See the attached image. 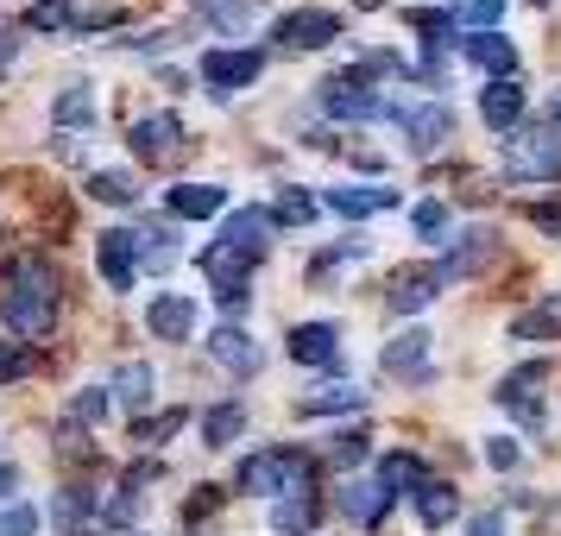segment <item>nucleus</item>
<instances>
[{"mask_svg": "<svg viewBox=\"0 0 561 536\" xmlns=\"http://www.w3.org/2000/svg\"><path fill=\"white\" fill-rule=\"evenodd\" d=\"M240 430H247V404H233V398H228V404H215L203 417V442H208V448H233V442H240Z\"/></svg>", "mask_w": 561, "mask_h": 536, "instance_id": "nucleus-29", "label": "nucleus"}, {"mask_svg": "<svg viewBox=\"0 0 561 536\" xmlns=\"http://www.w3.org/2000/svg\"><path fill=\"white\" fill-rule=\"evenodd\" d=\"M480 121L492 133H517V121H524V89H517V82H485L480 89Z\"/></svg>", "mask_w": 561, "mask_h": 536, "instance_id": "nucleus-20", "label": "nucleus"}, {"mask_svg": "<svg viewBox=\"0 0 561 536\" xmlns=\"http://www.w3.org/2000/svg\"><path fill=\"white\" fill-rule=\"evenodd\" d=\"M32 531H38V511H32V505L0 511V536H32Z\"/></svg>", "mask_w": 561, "mask_h": 536, "instance_id": "nucleus-42", "label": "nucleus"}, {"mask_svg": "<svg viewBox=\"0 0 561 536\" xmlns=\"http://www.w3.org/2000/svg\"><path fill=\"white\" fill-rule=\"evenodd\" d=\"M416 517H423L430 531H448V524L460 517V492L448 480H430L423 492H416Z\"/></svg>", "mask_w": 561, "mask_h": 536, "instance_id": "nucleus-27", "label": "nucleus"}, {"mask_svg": "<svg viewBox=\"0 0 561 536\" xmlns=\"http://www.w3.org/2000/svg\"><path fill=\"white\" fill-rule=\"evenodd\" d=\"M183 423H190V410H158V417H139L133 442H164V435H178Z\"/></svg>", "mask_w": 561, "mask_h": 536, "instance_id": "nucleus-40", "label": "nucleus"}, {"mask_svg": "<svg viewBox=\"0 0 561 536\" xmlns=\"http://www.w3.org/2000/svg\"><path fill=\"white\" fill-rule=\"evenodd\" d=\"M467 57H473L492 82L517 77V52H511V38H499V32H473V38H467Z\"/></svg>", "mask_w": 561, "mask_h": 536, "instance_id": "nucleus-22", "label": "nucleus"}, {"mask_svg": "<svg viewBox=\"0 0 561 536\" xmlns=\"http://www.w3.org/2000/svg\"><path fill=\"white\" fill-rule=\"evenodd\" d=\"M329 208L341 221H366V215L398 208V190H391V183H347V190H329Z\"/></svg>", "mask_w": 561, "mask_h": 536, "instance_id": "nucleus-16", "label": "nucleus"}, {"mask_svg": "<svg viewBox=\"0 0 561 536\" xmlns=\"http://www.w3.org/2000/svg\"><path fill=\"white\" fill-rule=\"evenodd\" d=\"M511 0H455V26H473V32H492L505 20Z\"/></svg>", "mask_w": 561, "mask_h": 536, "instance_id": "nucleus-35", "label": "nucleus"}, {"mask_svg": "<svg viewBox=\"0 0 561 536\" xmlns=\"http://www.w3.org/2000/svg\"><path fill=\"white\" fill-rule=\"evenodd\" d=\"M51 114H57V127H95V121H102V107H95L89 89H64Z\"/></svg>", "mask_w": 561, "mask_h": 536, "instance_id": "nucleus-32", "label": "nucleus"}, {"mask_svg": "<svg viewBox=\"0 0 561 536\" xmlns=\"http://www.w3.org/2000/svg\"><path fill=\"white\" fill-rule=\"evenodd\" d=\"M152 385H158L152 366H146V360H127V366L114 373V385H107V391H114L127 410H146V404H152Z\"/></svg>", "mask_w": 561, "mask_h": 536, "instance_id": "nucleus-28", "label": "nucleus"}, {"mask_svg": "<svg viewBox=\"0 0 561 536\" xmlns=\"http://www.w3.org/2000/svg\"><path fill=\"white\" fill-rule=\"evenodd\" d=\"M290 360L297 366H341V329L334 322H297L290 329Z\"/></svg>", "mask_w": 561, "mask_h": 536, "instance_id": "nucleus-15", "label": "nucleus"}, {"mask_svg": "<svg viewBox=\"0 0 561 536\" xmlns=\"http://www.w3.org/2000/svg\"><path fill=\"white\" fill-rule=\"evenodd\" d=\"M329 455L334 460H341V467H354V460H366V435H334V442H329Z\"/></svg>", "mask_w": 561, "mask_h": 536, "instance_id": "nucleus-45", "label": "nucleus"}, {"mask_svg": "<svg viewBox=\"0 0 561 536\" xmlns=\"http://www.w3.org/2000/svg\"><path fill=\"white\" fill-rule=\"evenodd\" d=\"M536 228H549V233H561V208H536Z\"/></svg>", "mask_w": 561, "mask_h": 536, "instance_id": "nucleus-49", "label": "nucleus"}, {"mask_svg": "<svg viewBox=\"0 0 561 536\" xmlns=\"http://www.w3.org/2000/svg\"><path fill=\"white\" fill-rule=\"evenodd\" d=\"M556 329H561V316H556L549 304H542V309H524V316L511 322V341H542V334L556 341Z\"/></svg>", "mask_w": 561, "mask_h": 536, "instance_id": "nucleus-36", "label": "nucleus"}, {"mask_svg": "<svg viewBox=\"0 0 561 536\" xmlns=\"http://www.w3.org/2000/svg\"><path fill=\"white\" fill-rule=\"evenodd\" d=\"M51 524L64 536H95V524H102V505H95V492H82V486H64L51 499Z\"/></svg>", "mask_w": 561, "mask_h": 536, "instance_id": "nucleus-18", "label": "nucleus"}, {"mask_svg": "<svg viewBox=\"0 0 561 536\" xmlns=\"http://www.w3.org/2000/svg\"><path fill=\"white\" fill-rule=\"evenodd\" d=\"M127 139L146 164H178L183 158V121L178 114H146V121H133Z\"/></svg>", "mask_w": 561, "mask_h": 536, "instance_id": "nucleus-10", "label": "nucleus"}, {"mask_svg": "<svg viewBox=\"0 0 561 536\" xmlns=\"http://www.w3.org/2000/svg\"><path fill=\"white\" fill-rule=\"evenodd\" d=\"M38 32H64L70 26V0H32V13H26Z\"/></svg>", "mask_w": 561, "mask_h": 536, "instance_id": "nucleus-41", "label": "nucleus"}, {"mask_svg": "<svg viewBox=\"0 0 561 536\" xmlns=\"http://www.w3.org/2000/svg\"><path fill=\"white\" fill-rule=\"evenodd\" d=\"M549 309H556V316H561V297H556V304H549Z\"/></svg>", "mask_w": 561, "mask_h": 536, "instance_id": "nucleus-51", "label": "nucleus"}, {"mask_svg": "<svg viewBox=\"0 0 561 536\" xmlns=\"http://www.w3.org/2000/svg\"><path fill=\"white\" fill-rule=\"evenodd\" d=\"M89 196H95V203H107V208H133V196H139V190H133L127 171H95V178H89Z\"/></svg>", "mask_w": 561, "mask_h": 536, "instance_id": "nucleus-34", "label": "nucleus"}, {"mask_svg": "<svg viewBox=\"0 0 561 536\" xmlns=\"http://www.w3.org/2000/svg\"><path fill=\"white\" fill-rule=\"evenodd\" d=\"M485 467L511 474V467H517V442H511V435H492V442H485Z\"/></svg>", "mask_w": 561, "mask_h": 536, "instance_id": "nucleus-44", "label": "nucleus"}, {"mask_svg": "<svg viewBox=\"0 0 561 536\" xmlns=\"http://www.w3.org/2000/svg\"><path fill=\"white\" fill-rule=\"evenodd\" d=\"M430 347H435V334H423V329L398 334L385 347V373L391 379H410V385H430Z\"/></svg>", "mask_w": 561, "mask_h": 536, "instance_id": "nucleus-14", "label": "nucleus"}, {"mask_svg": "<svg viewBox=\"0 0 561 536\" xmlns=\"http://www.w3.org/2000/svg\"><path fill=\"white\" fill-rule=\"evenodd\" d=\"M95 265H102L107 290H133V278H139V247H133V228L95 233Z\"/></svg>", "mask_w": 561, "mask_h": 536, "instance_id": "nucleus-11", "label": "nucleus"}, {"mask_svg": "<svg viewBox=\"0 0 561 536\" xmlns=\"http://www.w3.org/2000/svg\"><path fill=\"white\" fill-rule=\"evenodd\" d=\"M322 107H329L334 121H398V107L385 102L359 70H341V77L322 82Z\"/></svg>", "mask_w": 561, "mask_h": 536, "instance_id": "nucleus-5", "label": "nucleus"}, {"mask_svg": "<svg viewBox=\"0 0 561 536\" xmlns=\"http://www.w3.org/2000/svg\"><path fill=\"white\" fill-rule=\"evenodd\" d=\"M379 486L391 492V499H416L423 486H430V467L416 455H385L379 460Z\"/></svg>", "mask_w": 561, "mask_h": 536, "instance_id": "nucleus-25", "label": "nucleus"}, {"mask_svg": "<svg viewBox=\"0 0 561 536\" xmlns=\"http://www.w3.org/2000/svg\"><path fill=\"white\" fill-rule=\"evenodd\" d=\"M542 391H549V360H524V366H511L505 379H499L492 398H499L517 423L536 430V423H549V398H542Z\"/></svg>", "mask_w": 561, "mask_h": 536, "instance_id": "nucleus-4", "label": "nucleus"}, {"mask_svg": "<svg viewBox=\"0 0 561 536\" xmlns=\"http://www.w3.org/2000/svg\"><path fill=\"white\" fill-rule=\"evenodd\" d=\"M215 32H247L253 26V0H190Z\"/></svg>", "mask_w": 561, "mask_h": 536, "instance_id": "nucleus-31", "label": "nucleus"}, {"mask_svg": "<svg viewBox=\"0 0 561 536\" xmlns=\"http://www.w3.org/2000/svg\"><path fill=\"white\" fill-rule=\"evenodd\" d=\"M505 178L517 183H556L561 178V139L556 127H524L505 139Z\"/></svg>", "mask_w": 561, "mask_h": 536, "instance_id": "nucleus-3", "label": "nucleus"}, {"mask_svg": "<svg viewBox=\"0 0 561 536\" xmlns=\"http://www.w3.org/2000/svg\"><path fill=\"white\" fill-rule=\"evenodd\" d=\"M259 70H265L259 52H203V82L215 89V95H233V89L259 82Z\"/></svg>", "mask_w": 561, "mask_h": 536, "instance_id": "nucleus-12", "label": "nucleus"}, {"mask_svg": "<svg viewBox=\"0 0 561 536\" xmlns=\"http://www.w3.org/2000/svg\"><path fill=\"white\" fill-rule=\"evenodd\" d=\"M549 127H561V95H556V102H549Z\"/></svg>", "mask_w": 561, "mask_h": 536, "instance_id": "nucleus-50", "label": "nucleus"}, {"mask_svg": "<svg viewBox=\"0 0 561 536\" xmlns=\"http://www.w3.org/2000/svg\"><path fill=\"white\" fill-rule=\"evenodd\" d=\"M146 329H152L158 341H190V334H196V297H183V290L152 297V304H146Z\"/></svg>", "mask_w": 561, "mask_h": 536, "instance_id": "nucleus-13", "label": "nucleus"}, {"mask_svg": "<svg viewBox=\"0 0 561 536\" xmlns=\"http://www.w3.org/2000/svg\"><path fill=\"white\" fill-rule=\"evenodd\" d=\"M221 208H228V190L221 183H178L171 190V215H183V221H208Z\"/></svg>", "mask_w": 561, "mask_h": 536, "instance_id": "nucleus-24", "label": "nucleus"}, {"mask_svg": "<svg viewBox=\"0 0 561 536\" xmlns=\"http://www.w3.org/2000/svg\"><path fill=\"white\" fill-rule=\"evenodd\" d=\"M366 404V391H354V385H329V391H309L304 404V417H334V410H359Z\"/></svg>", "mask_w": 561, "mask_h": 536, "instance_id": "nucleus-33", "label": "nucleus"}, {"mask_svg": "<svg viewBox=\"0 0 561 536\" xmlns=\"http://www.w3.org/2000/svg\"><path fill=\"white\" fill-rule=\"evenodd\" d=\"M272 228H278V221H272V208H233L228 221H221V240L240 247L247 259H259L265 247H272Z\"/></svg>", "mask_w": 561, "mask_h": 536, "instance_id": "nucleus-17", "label": "nucleus"}, {"mask_svg": "<svg viewBox=\"0 0 561 536\" xmlns=\"http://www.w3.org/2000/svg\"><path fill=\"white\" fill-rule=\"evenodd\" d=\"M309 474L316 460L297 455V448H259V455L240 460V492H309Z\"/></svg>", "mask_w": 561, "mask_h": 536, "instance_id": "nucleus-2", "label": "nucleus"}, {"mask_svg": "<svg viewBox=\"0 0 561 536\" xmlns=\"http://www.w3.org/2000/svg\"><path fill=\"white\" fill-rule=\"evenodd\" d=\"M0 322L20 341H45L57 322V265L45 253L7 259V297H0Z\"/></svg>", "mask_w": 561, "mask_h": 536, "instance_id": "nucleus-1", "label": "nucleus"}, {"mask_svg": "<svg viewBox=\"0 0 561 536\" xmlns=\"http://www.w3.org/2000/svg\"><path fill=\"white\" fill-rule=\"evenodd\" d=\"M272 38H278L284 52H322V45L341 38V20H334L329 7H297V13H284L278 26H272Z\"/></svg>", "mask_w": 561, "mask_h": 536, "instance_id": "nucleus-9", "label": "nucleus"}, {"mask_svg": "<svg viewBox=\"0 0 561 536\" xmlns=\"http://www.w3.org/2000/svg\"><path fill=\"white\" fill-rule=\"evenodd\" d=\"M13 57H20V38H13V32H0V70H13Z\"/></svg>", "mask_w": 561, "mask_h": 536, "instance_id": "nucleus-48", "label": "nucleus"}, {"mask_svg": "<svg viewBox=\"0 0 561 536\" xmlns=\"http://www.w3.org/2000/svg\"><path fill=\"white\" fill-rule=\"evenodd\" d=\"M133 247H139V265L146 272H171L178 265V233H171V221H139L133 228Z\"/></svg>", "mask_w": 561, "mask_h": 536, "instance_id": "nucleus-21", "label": "nucleus"}, {"mask_svg": "<svg viewBox=\"0 0 561 536\" xmlns=\"http://www.w3.org/2000/svg\"><path fill=\"white\" fill-rule=\"evenodd\" d=\"M32 366H38V354H32V341H0V385L26 379Z\"/></svg>", "mask_w": 561, "mask_h": 536, "instance_id": "nucleus-39", "label": "nucleus"}, {"mask_svg": "<svg viewBox=\"0 0 561 536\" xmlns=\"http://www.w3.org/2000/svg\"><path fill=\"white\" fill-rule=\"evenodd\" d=\"M448 284H455V278H448V265H442V259H430V265H404L398 278L385 284V297H391V309H398V316H423V309H430Z\"/></svg>", "mask_w": 561, "mask_h": 536, "instance_id": "nucleus-7", "label": "nucleus"}, {"mask_svg": "<svg viewBox=\"0 0 561 536\" xmlns=\"http://www.w3.org/2000/svg\"><path fill=\"white\" fill-rule=\"evenodd\" d=\"M410 221H416V233H423V240H435V233L448 228V208H442V203H416V215H410Z\"/></svg>", "mask_w": 561, "mask_h": 536, "instance_id": "nucleus-43", "label": "nucleus"}, {"mask_svg": "<svg viewBox=\"0 0 561 536\" xmlns=\"http://www.w3.org/2000/svg\"><path fill=\"white\" fill-rule=\"evenodd\" d=\"M272 221H278V228H309V221H316V196H304V190H284L278 208H272Z\"/></svg>", "mask_w": 561, "mask_h": 536, "instance_id": "nucleus-37", "label": "nucleus"}, {"mask_svg": "<svg viewBox=\"0 0 561 536\" xmlns=\"http://www.w3.org/2000/svg\"><path fill=\"white\" fill-rule=\"evenodd\" d=\"M208 511H215V486H203V499H190V524H196V517H208Z\"/></svg>", "mask_w": 561, "mask_h": 536, "instance_id": "nucleus-47", "label": "nucleus"}, {"mask_svg": "<svg viewBox=\"0 0 561 536\" xmlns=\"http://www.w3.org/2000/svg\"><path fill=\"white\" fill-rule=\"evenodd\" d=\"M316 524H322V499L316 492H290V499L272 505V531L278 536H309Z\"/></svg>", "mask_w": 561, "mask_h": 536, "instance_id": "nucleus-23", "label": "nucleus"}, {"mask_svg": "<svg viewBox=\"0 0 561 536\" xmlns=\"http://www.w3.org/2000/svg\"><path fill=\"white\" fill-rule=\"evenodd\" d=\"M196 265H203L208 284H215V304L228 309V316H240L247 297H253V290H247V265H253V259L240 253V247H228V240H208L203 253H196Z\"/></svg>", "mask_w": 561, "mask_h": 536, "instance_id": "nucleus-6", "label": "nucleus"}, {"mask_svg": "<svg viewBox=\"0 0 561 536\" xmlns=\"http://www.w3.org/2000/svg\"><path fill=\"white\" fill-rule=\"evenodd\" d=\"M492 253H499V240H492L485 228H473L467 240H460V253H448L442 265H448V278H467V272H480V265H485Z\"/></svg>", "mask_w": 561, "mask_h": 536, "instance_id": "nucleus-30", "label": "nucleus"}, {"mask_svg": "<svg viewBox=\"0 0 561 536\" xmlns=\"http://www.w3.org/2000/svg\"><path fill=\"white\" fill-rule=\"evenodd\" d=\"M208 354L221 360V366H228V373H240V379H247V373H259V366H265V354H259V341L247 329H233V322H221V329L208 334Z\"/></svg>", "mask_w": 561, "mask_h": 536, "instance_id": "nucleus-19", "label": "nucleus"}, {"mask_svg": "<svg viewBox=\"0 0 561 536\" xmlns=\"http://www.w3.org/2000/svg\"><path fill=\"white\" fill-rule=\"evenodd\" d=\"M398 127H404V139H410V152H416V158H435L448 139H455V107H448V102L398 107Z\"/></svg>", "mask_w": 561, "mask_h": 536, "instance_id": "nucleus-8", "label": "nucleus"}, {"mask_svg": "<svg viewBox=\"0 0 561 536\" xmlns=\"http://www.w3.org/2000/svg\"><path fill=\"white\" fill-rule=\"evenodd\" d=\"M467 536H505V517H499V511H480V517L467 524Z\"/></svg>", "mask_w": 561, "mask_h": 536, "instance_id": "nucleus-46", "label": "nucleus"}, {"mask_svg": "<svg viewBox=\"0 0 561 536\" xmlns=\"http://www.w3.org/2000/svg\"><path fill=\"white\" fill-rule=\"evenodd\" d=\"M107 410H114V391L107 385H82L77 404H70V423H102Z\"/></svg>", "mask_w": 561, "mask_h": 536, "instance_id": "nucleus-38", "label": "nucleus"}, {"mask_svg": "<svg viewBox=\"0 0 561 536\" xmlns=\"http://www.w3.org/2000/svg\"><path fill=\"white\" fill-rule=\"evenodd\" d=\"M391 505H398V499H391L379 480H354L347 492H341V511H347V524H379Z\"/></svg>", "mask_w": 561, "mask_h": 536, "instance_id": "nucleus-26", "label": "nucleus"}]
</instances>
